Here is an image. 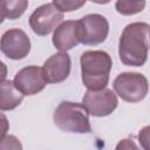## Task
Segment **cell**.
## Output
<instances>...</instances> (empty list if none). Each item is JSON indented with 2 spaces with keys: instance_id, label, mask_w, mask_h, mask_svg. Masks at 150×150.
Here are the masks:
<instances>
[{
  "instance_id": "6da1fadb",
  "label": "cell",
  "mask_w": 150,
  "mask_h": 150,
  "mask_svg": "<svg viewBox=\"0 0 150 150\" xmlns=\"http://www.w3.org/2000/svg\"><path fill=\"white\" fill-rule=\"evenodd\" d=\"M150 26L146 22H132L124 27L118 43V55L123 64L142 67L148 60Z\"/></svg>"
},
{
  "instance_id": "7a4b0ae2",
  "label": "cell",
  "mask_w": 150,
  "mask_h": 150,
  "mask_svg": "<svg viewBox=\"0 0 150 150\" xmlns=\"http://www.w3.org/2000/svg\"><path fill=\"white\" fill-rule=\"evenodd\" d=\"M83 84L90 90L107 87L112 67L111 57L103 50H87L80 57Z\"/></svg>"
},
{
  "instance_id": "3957f363",
  "label": "cell",
  "mask_w": 150,
  "mask_h": 150,
  "mask_svg": "<svg viewBox=\"0 0 150 150\" xmlns=\"http://www.w3.org/2000/svg\"><path fill=\"white\" fill-rule=\"evenodd\" d=\"M53 121L55 125L66 132L90 134L89 111L82 103L62 101L54 111Z\"/></svg>"
},
{
  "instance_id": "277c9868",
  "label": "cell",
  "mask_w": 150,
  "mask_h": 150,
  "mask_svg": "<svg viewBox=\"0 0 150 150\" xmlns=\"http://www.w3.org/2000/svg\"><path fill=\"white\" fill-rule=\"evenodd\" d=\"M112 87L116 94L125 102L137 103L142 101L149 91V82L141 73H121L114 80Z\"/></svg>"
},
{
  "instance_id": "5b68a950",
  "label": "cell",
  "mask_w": 150,
  "mask_h": 150,
  "mask_svg": "<svg viewBox=\"0 0 150 150\" xmlns=\"http://www.w3.org/2000/svg\"><path fill=\"white\" fill-rule=\"evenodd\" d=\"M80 42L88 46L105 41L109 33V22L101 14H87L77 21Z\"/></svg>"
},
{
  "instance_id": "8992f818",
  "label": "cell",
  "mask_w": 150,
  "mask_h": 150,
  "mask_svg": "<svg viewBox=\"0 0 150 150\" xmlns=\"http://www.w3.org/2000/svg\"><path fill=\"white\" fill-rule=\"evenodd\" d=\"M63 20V12H61L54 4H45L38 7L29 16V26L32 30L46 36L50 34Z\"/></svg>"
},
{
  "instance_id": "52a82bcc",
  "label": "cell",
  "mask_w": 150,
  "mask_h": 150,
  "mask_svg": "<svg viewBox=\"0 0 150 150\" xmlns=\"http://www.w3.org/2000/svg\"><path fill=\"white\" fill-rule=\"evenodd\" d=\"M82 103L90 115L95 117H104L110 115L117 108L118 101L112 90L103 88L100 90L88 89L82 98Z\"/></svg>"
},
{
  "instance_id": "ba28073f",
  "label": "cell",
  "mask_w": 150,
  "mask_h": 150,
  "mask_svg": "<svg viewBox=\"0 0 150 150\" xmlns=\"http://www.w3.org/2000/svg\"><path fill=\"white\" fill-rule=\"evenodd\" d=\"M1 52L11 60H22L30 52V40L22 29H8L1 36Z\"/></svg>"
},
{
  "instance_id": "9c48e42d",
  "label": "cell",
  "mask_w": 150,
  "mask_h": 150,
  "mask_svg": "<svg viewBox=\"0 0 150 150\" xmlns=\"http://www.w3.org/2000/svg\"><path fill=\"white\" fill-rule=\"evenodd\" d=\"M13 82L15 87L27 96H32L42 91L47 84L42 68L38 66H28L20 69L15 74Z\"/></svg>"
},
{
  "instance_id": "30bf717a",
  "label": "cell",
  "mask_w": 150,
  "mask_h": 150,
  "mask_svg": "<svg viewBox=\"0 0 150 150\" xmlns=\"http://www.w3.org/2000/svg\"><path fill=\"white\" fill-rule=\"evenodd\" d=\"M71 60L66 52H59L48 57L43 66L42 71L47 83H61L70 74Z\"/></svg>"
},
{
  "instance_id": "8fae6325",
  "label": "cell",
  "mask_w": 150,
  "mask_h": 150,
  "mask_svg": "<svg viewBox=\"0 0 150 150\" xmlns=\"http://www.w3.org/2000/svg\"><path fill=\"white\" fill-rule=\"evenodd\" d=\"M80 43L77 21L67 20L61 22L54 32L53 45L60 52H67Z\"/></svg>"
},
{
  "instance_id": "7c38bea8",
  "label": "cell",
  "mask_w": 150,
  "mask_h": 150,
  "mask_svg": "<svg viewBox=\"0 0 150 150\" xmlns=\"http://www.w3.org/2000/svg\"><path fill=\"white\" fill-rule=\"evenodd\" d=\"M1 96H0V109L2 111L15 109L23 100V94L15 87L14 82L11 80H2L1 86Z\"/></svg>"
},
{
  "instance_id": "4fadbf2b",
  "label": "cell",
  "mask_w": 150,
  "mask_h": 150,
  "mask_svg": "<svg viewBox=\"0 0 150 150\" xmlns=\"http://www.w3.org/2000/svg\"><path fill=\"white\" fill-rule=\"evenodd\" d=\"M1 2V21L5 19H19L28 7V0H0Z\"/></svg>"
},
{
  "instance_id": "5bb4252c",
  "label": "cell",
  "mask_w": 150,
  "mask_h": 150,
  "mask_svg": "<svg viewBox=\"0 0 150 150\" xmlns=\"http://www.w3.org/2000/svg\"><path fill=\"white\" fill-rule=\"evenodd\" d=\"M145 7V0H117L116 11L122 15H134L141 13Z\"/></svg>"
},
{
  "instance_id": "9a60e30c",
  "label": "cell",
  "mask_w": 150,
  "mask_h": 150,
  "mask_svg": "<svg viewBox=\"0 0 150 150\" xmlns=\"http://www.w3.org/2000/svg\"><path fill=\"white\" fill-rule=\"evenodd\" d=\"M87 0H53V4L61 12H73L81 8Z\"/></svg>"
},
{
  "instance_id": "2e32d148",
  "label": "cell",
  "mask_w": 150,
  "mask_h": 150,
  "mask_svg": "<svg viewBox=\"0 0 150 150\" xmlns=\"http://www.w3.org/2000/svg\"><path fill=\"white\" fill-rule=\"evenodd\" d=\"M138 141L141 148H143L144 150H150V125H146L139 130Z\"/></svg>"
},
{
  "instance_id": "e0dca14e",
  "label": "cell",
  "mask_w": 150,
  "mask_h": 150,
  "mask_svg": "<svg viewBox=\"0 0 150 150\" xmlns=\"http://www.w3.org/2000/svg\"><path fill=\"white\" fill-rule=\"evenodd\" d=\"M130 148L137 149V145L132 142V139H128V138L122 139V141L117 144V146H116V149H130Z\"/></svg>"
},
{
  "instance_id": "ac0fdd59",
  "label": "cell",
  "mask_w": 150,
  "mask_h": 150,
  "mask_svg": "<svg viewBox=\"0 0 150 150\" xmlns=\"http://www.w3.org/2000/svg\"><path fill=\"white\" fill-rule=\"evenodd\" d=\"M91 2H95V4H98V5H105V4H109L111 0H90Z\"/></svg>"
}]
</instances>
